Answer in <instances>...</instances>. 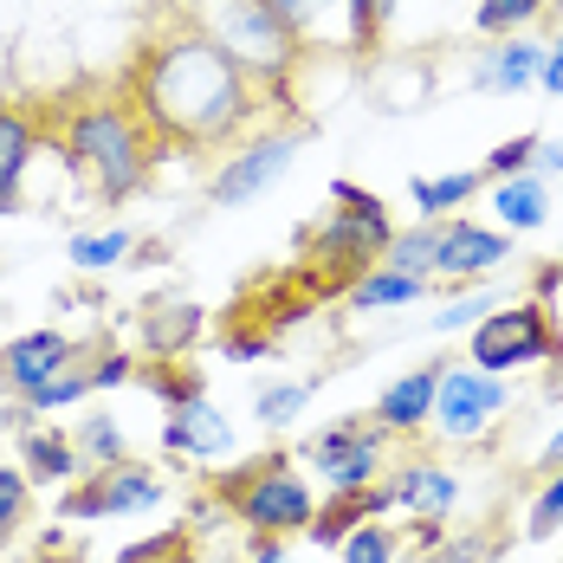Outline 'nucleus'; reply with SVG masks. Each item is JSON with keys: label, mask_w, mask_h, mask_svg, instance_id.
Returning a JSON list of instances; mask_svg holds the SVG:
<instances>
[{"label": "nucleus", "mask_w": 563, "mask_h": 563, "mask_svg": "<svg viewBox=\"0 0 563 563\" xmlns=\"http://www.w3.org/2000/svg\"><path fill=\"white\" fill-rule=\"evenodd\" d=\"M493 305H499V291H486V285H466L460 298H448V305L428 318V331H434V338H460V331H473V324H479Z\"/></svg>", "instance_id": "nucleus-31"}, {"label": "nucleus", "mask_w": 563, "mask_h": 563, "mask_svg": "<svg viewBox=\"0 0 563 563\" xmlns=\"http://www.w3.org/2000/svg\"><path fill=\"white\" fill-rule=\"evenodd\" d=\"M291 40L305 46V58H343L356 53V33H350V0H273Z\"/></svg>", "instance_id": "nucleus-17"}, {"label": "nucleus", "mask_w": 563, "mask_h": 563, "mask_svg": "<svg viewBox=\"0 0 563 563\" xmlns=\"http://www.w3.org/2000/svg\"><path fill=\"white\" fill-rule=\"evenodd\" d=\"M71 441H78V453H85V473H91V466H117V460H130L117 415H85V421L71 428Z\"/></svg>", "instance_id": "nucleus-29"}, {"label": "nucleus", "mask_w": 563, "mask_h": 563, "mask_svg": "<svg viewBox=\"0 0 563 563\" xmlns=\"http://www.w3.org/2000/svg\"><path fill=\"white\" fill-rule=\"evenodd\" d=\"M338 558L343 563H395L401 558V538H395L383 518H369V525H356V531L338 544Z\"/></svg>", "instance_id": "nucleus-34"}, {"label": "nucleus", "mask_w": 563, "mask_h": 563, "mask_svg": "<svg viewBox=\"0 0 563 563\" xmlns=\"http://www.w3.org/2000/svg\"><path fill=\"white\" fill-rule=\"evenodd\" d=\"M531 156H538V130H525V136H506V143L486 156V181H499V175H525V169H531Z\"/></svg>", "instance_id": "nucleus-38"}, {"label": "nucleus", "mask_w": 563, "mask_h": 563, "mask_svg": "<svg viewBox=\"0 0 563 563\" xmlns=\"http://www.w3.org/2000/svg\"><path fill=\"white\" fill-rule=\"evenodd\" d=\"M163 453H169V460H195V466H214V460L233 453V421H227L208 395L188 401V408H169V421H163Z\"/></svg>", "instance_id": "nucleus-15"}, {"label": "nucleus", "mask_w": 563, "mask_h": 563, "mask_svg": "<svg viewBox=\"0 0 563 563\" xmlns=\"http://www.w3.org/2000/svg\"><path fill=\"white\" fill-rule=\"evenodd\" d=\"M511 260V233L486 221H466V214H448L441 221V246H434V279L453 285H486L499 266Z\"/></svg>", "instance_id": "nucleus-11"}, {"label": "nucleus", "mask_w": 563, "mask_h": 563, "mask_svg": "<svg viewBox=\"0 0 563 563\" xmlns=\"http://www.w3.org/2000/svg\"><path fill=\"white\" fill-rule=\"evenodd\" d=\"M486 201H493V214H499L506 233H538V227L551 221V188H544V175L538 169L486 181Z\"/></svg>", "instance_id": "nucleus-20"}, {"label": "nucleus", "mask_w": 563, "mask_h": 563, "mask_svg": "<svg viewBox=\"0 0 563 563\" xmlns=\"http://www.w3.org/2000/svg\"><path fill=\"white\" fill-rule=\"evenodd\" d=\"M214 493L227 499V511L253 531V538H298L305 525H311V486L291 473V460L285 453H260V460H246L240 473H227L214 479Z\"/></svg>", "instance_id": "nucleus-5"}, {"label": "nucleus", "mask_w": 563, "mask_h": 563, "mask_svg": "<svg viewBox=\"0 0 563 563\" xmlns=\"http://www.w3.org/2000/svg\"><path fill=\"white\" fill-rule=\"evenodd\" d=\"M20 473L33 486H71L85 473V453H78V441L65 428H26L20 434Z\"/></svg>", "instance_id": "nucleus-21"}, {"label": "nucleus", "mask_w": 563, "mask_h": 563, "mask_svg": "<svg viewBox=\"0 0 563 563\" xmlns=\"http://www.w3.org/2000/svg\"><path fill=\"white\" fill-rule=\"evenodd\" d=\"M246 563H285V538H253V558Z\"/></svg>", "instance_id": "nucleus-44"}, {"label": "nucleus", "mask_w": 563, "mask_h": 563, "mask_svg": "<svg viewBox=\"0 0 563 563\" xmlns=\"http://www.w3.org/2000/svg\"><path fill=\"white\" fill-rule=\"evenodd\" d=\"M136 383L156 395L163 408H188V401H201L208 395V383H201V363H136Z\"/></svg>", "instance_id": "nucleus-25"}, {"label": "nucleus", "mask_w": 563, "mask_h": 563, "mask_svg": "<svg viewBox=\"0 0 563 563\" xmlns=\"http://www.w3.org/2000/svg\"><path fill=\"white\" fill-rule=\"evenodd\" d=\"M473 195H486V169L415 175V181H408V201H415V221H448V214H460V208H473Z\"/></svg>", "instance_id": "nucleus-22"}, {"label": "nucleus", "mask_w": 563, "mask_h": 563, "mask_svg": "<svg viewBox=\"0 0 563 563\" xmlns=\"http://www.w3.org/2000/svg\"><path fill=\"white\" fill-rule=\"evenodd\" d=\"M311 389L318 383H260V395H253V415H260V428H273V434H285V428H298L305 421V408H311Z\"/></svg>", "instance_id": "nucleus-26"}, {"label": "nucleus", "mask_w": 563, "mask_h": 563, "mask_svg": "<svg viewBox=\"0 0 563 563\" xmlns=\"http://www.w3.org/2000/svg\"><path fill=\"white\" fill-rule=\"evenodd\" d=\"M298 460L311 466V479H318L324 493H363V486H376V479L389 473V434H383L369 415H343L331 428L305 434Z\"/></svg>", "instance_id": "nucleus-9"}, {"label": "nucleus", "mask_w": 563, "mask_h": 563, "mask_svg": "<svg viewBox=\"0 0 563 563\" xmlns=\"http://www.w3.org/2000/svg\"><path fill=\"white\" fill-rule=\"evenodd\" d=\"M544 7H551V0H479V7H473V33H479V40L531 33V20H538Z\"/></svg>", "instance_id": "nucleus-28"}, {"label": "nucleus", "mask_w": 563, "mask_h": 563, "mask_svg": "<svg viewBox=\"0 0 563 563\" xmlns=\"http://www.w3.org/2000/svg\"><path fill=\"white\" fill-rule=\"evenodd\" d=\"M85 395H91V376H85V363H71L65 376H53L46 389H33L20 408H26V415H65V408H78Z\"/></svg>", "instance_id": "nucleus-33"}, {"label": "nucleus", "mask_w": 563, "mask_h": 563, "mask_svg": "<svg viewBox=\"0 0 563 563\" xmlns=\"http://www.w3.org/2000/svg\"><path fill=\"white\" fill-rule=\"evenodd\" d=\"M558 285H563V260H558V266H544V273H538V291H558Z\"/></svg>", "instance_id": "nucleus-45"}, {"label": "nucleus", "mask_w": 563, "mask_h": 563, "mask_svg": "<svg viewBox=\"0 0 563 563\" xmlns=\"http://www.w3.org/2000/svg\"><path fill=\"white\" fill-rule=\"evenodd\" d=\"M511 415V383L493 369H473L466 356L441 363V389H434V415L428 434H441L448 448H479L499 434V421Z\"/></svg>", "instance_id": "nucleus-8"}, {"label": "nucleus", "mask_w": 563, "mask_h": 563, "mask_svg": "<svg viewBox=\"0 0 563 563\" xmlns=\"http://www.w3.org/2000/svg\"><path fill=\"white\" fill-rule=\"evenodd\" d=\"M563 466V421L551 428V441H544V453H538V473H558Z\"/></svg>", "instance_id": "nucleus-43"}, {"label": "nucleus", "mask_w": 563, "mask_h": 563, "mask_svg": "<svg viewBox=\"0 0 563 563\" xmlns=\"http://www.w3.org/2000/svg\"><path fill=\"white\" fill-rule=\"evenodd\" d=\"M401 13V0H350V33H356V53H376L389 20Z\"/></svg>", "instance_id": "nucleus-36"}, {"label": "nucleus", "mask_w": 563, "mask_h": 563, "mask_svg": "<svg viewBox=\"0 0 563 563\" xmlns=\"http://www.w3.org/2000/svg\"><path fill=\"white\" fill-rule=\"evenodd\" d=\"M40 130L65 156V169L78 175L104 208L130 201L150 188V175L163 163V143L150 136V123L123 98V85H78L40 111Z\"/></svg>", "instance_id": "nucleus-2"}, {"label": "nucleus", "mask_w": 563, "mask_h": 563, "mask_svg": "<svg viewBox=\"0 0 563 563\" xmlns=\"http://www.w3.org/2000/svg\"><path fill=\"white\" fill-rule=\"evenodd\" d=\"M538 91L544 98H563V33L544 46V71H538Z\"/></svg>", "instance_id": "nucleus-41"}, {"label": "nucleus", "mask_w": 563, "mask_h": 563, "mask_svg": "<svg viewBox=\"0 0 563 563\" xmlns=\"http://www.w3.org/2000/svg\"><path fill=\"white\" fill-rule=\"evenodd\" d=\"M558 531H563V466L544 473L538 499H531V511H525V538H531V544H544V538H558Z\"/></svg>", "instance_id": "nucleus-35"}, {"label": "nucleus", "mask_w": 563, "mask_h": 563, "mask_svg": "<svg viewBox=\"0 0 563 563\" xmlns=\"http://www.w3.org/2000/svg\"><path fill=\"white\" fill-rule=\"evenodd\" d=\"M273 331H260V324H240V318H233V331H227L221 338V356L227 363H260V356H273Z\"/></svg>", "instance_id": "nucleus-39"}, {"label": "nucleus", "mask_w": 563, "mask_h": 563, "mask_svg": "<svg viewBox=\"0 0 563 563\" xmlns=\"http://www.w3.org/2000/svg\"><path fill=\"white\" fill-rule=\"evenodd\" d=\"M117 85L163 143V156H227L273 111L260 85L221 53V40L188 13V0L156 7Z\"/></svg>", "instance_id": "nucleus-1"}, {"label": "nucleus", "mask_w": 563, "mask_h": 563, "mask_svg": "<svg viewBox=\"0 0 563 563\" xmlns=\"http://www.w3.org/2000/svg\"><path fill=\"white\" fill-rule=\"evenodd\" d=\"M395 493V511H415V518H453L460 506V473L441 460H401L383 473Z\"/></svg>", "instance_id": "nucleus-18"}, {"label": "nucleus", "mask_w": 563, "mask_h": 563, "mask_svg": "<svg viewBox=\"0 0 563 563\" xmlns=\"http://www.w3.org/2000/svg\"><path fill=\"white\" fill-rule=\"evenodd\" d=\"M493 551H499V544H493L486 531H460V538H448V544L434 551V563H493Z\"/></svg>", "instance_id": "nucleus-40"}, {"label": "nucleus", "mask_w": 563, "mask_h": 563, "mask_svg": "<svg viewBox=\"0 0 563 563\" xmlns=\"http://www.w3.org/2000/svg\"><path fill=\"white\" fill-rule=\"evenodd\" d=\"M188 13L221 40V53L260 85V98L273 111H291L298 104V71L311 58L291 40V26L273 13V0H188Z\"/></svg>", "instance_id": "nucleus-3"}, {"label": "nucleus", "mask_w": 563, "mask_h": 563, "mask_svg": "<svg viewBox=\"0 0 563 563\" xmlns=\"http://www.w3.org/2000/svg\"><path fill=\"white\" fill-rule=\"evenodd\" d=\"M441 363L448 356H434V363H415L408 376H395L389 389L376 395V408H369V421L389 434V441H415V434H428V415H434V389H441Z\"/></svg>", "instance_id": "nucleus-13"}, {"label": "nucleus", "mask_w": 563, "mask_h": 563, "mask_svg": "<svg viewBox=\"0 0 563 563\" xmlns=\"http://www.w3.org/2000/svg\"><path fill=\"white\" fill-rule=\"evenodd\" d=\"M26 518H33V479L13 460V466H0V544H13Z\"/></svg>", "instance_id": "nucleus-32"}, {"label": "nucleus", "mask_w": 563, "mask_h": 563, "mask_svg": "<svg viewBox=\"0 0 563 563\" xmlns=\"http://www.w3.org/2000/svg\"><path fill=\"white\" fill-rule=\"evenodd\" d=\"M136 253V233L130 227H98V233H71V246H65V260L78 266V273H117L123 260Z\"/></svg>", "instance_id": "nucleus-24"}, {"label": "nucleus", "mask_w": 563, "mask_h": 563, "mask_svg": "<svg viewBox=\"0 0 563 563\" xmlns=\"http://www.w3.org/2000/svg\"><path fill=\"white\" fill-rule=\"evenodd\" d=\"M331 221L305 233V285L311 291H350L363 279L395 240V214L376 188H356V181H331Z\"/></svg>", "instance_id": "nucleus-4"}, {"label": "nucleus", "mask_w": 563, "mask_h": 563, "mask_svg": "<svg viewBox=\"0 0 563 563\" xmlns=\"http://www.w3.org/2000/svg\"><path fill=\"white\" fill-rule=\"evenodd\" d=\"M136 331H143V363H181V356H195V343L208 331V311L188 305V298H175V305H143Z\"/></svg>", "instance_id": "nucleus-19"}, {"label": "nucleus", "mask_w": 563, "mask_h": 563, "mask_svg": "<svg viewBox=\"0 0 563 563\" xmlns=\"http://www.w3.org/2000/svg\"><path fill=\"white\" fill-rule=\"evenodd\" d=\"M163 499H169V486H163L156 466L117 460V466L78 473V479L58 493V518H78V525H91V518H143V511H156Z\"/></svg>", "instance_id": "nucleus-10"}, {"label": "nucleus", "mask_w": 563, "mask_h": 563, "mask_svg": "<svg viewBox=\"0 0 563 563\" xmlns=\"http://www.w3.org/2000/svg\"><path fill=\"white\" fill-rule=\"evenodd\" d=\"M136 363H143V356H130V350H98V356L85 363V376H91V395H104V389H123V383H136Z\"/></svg>", "instance_id": "nucleus-37"}, {"label": "nucleus", "mask_w": 563, "mask_h": 563, "mask_svg": "<svg viewBox=\"0 0 563 563\" xmlns=\"http://www.w3.org/2000/svg\"><path fill=\"white\" fill-rule=\"evenodd\" d=\"M538 175H563V136H538V156H531Z\"/></svg>", "instance_id": "nucleus-42"}, {"label": "nucleus", "mask_w": 563, "mask_h": 563, "mask_svg": "<svg viewBox=\"0 0 563 563\" xmlns=\"http://www.w3.org/2000/svg\"><path fill=\"white\" fill-rule=\"evenodd\" d=\"M40 150H46L40 111L0 98V214H20V188H26V169L40 163Z\"/></svg>", "instance_id": "nucleus-16"}, {"label": "nucleus", "mask_w": 563, "mask_h": 563, "mask_svg": "<svg viewBox=\"0 0 563 563\" xmlns=\"http://www.w3.org/2000/svg\"><path fill=\"white\" fill-rule=\"evenodd\" d=\"M558 356H563V331L551 324V305L544 298L493 305L466 331V363L473 369H493V376H518V369H538V363H558Z\"/></svg>", "instance_id": "nucleus-6"}, {"label": "nucleus", "mask_w": 563, "mask_h": 563, "mask_svg": "<svg viewBox=\"0 0 563 563\" xmlns=\"http://www.w3.org/2000/svg\"><path fill=\"white\" fill-rule=\"evenodd\" d=\"M434 246H441V221H415V227H395L383 266H401V273H428L434 279Z\"/></svg>", "instance_id": "nucleus-27"}, {"label": "nucleus", "mask_w": 563, "mask_h": 563, "mask_svg": "<svg viewBox=\"0 0 563 563\" xmlns=\"http://www.w3.org/2000/svg\"><path fill=\"white\" fill-rule=\"evenodd\" d=\"M311 143V123L291 117V123H260L253 136H240L221 156V169L208 175V201L214 208H253L260 195H273L291 169V156Z\"/></svg>", "instance_id": "nucleus-7"}, {"label": "nucleus", "mask_w": 563, "mask_h": 563, "mask_svg": "<svg viewBox=\"0 0 563 563\" xmlns=\"http://www.w3.org/2000/svg\"><path fill=\"white\" fill-rule=\"evenodd\" d=\"M78 363V343L65 331H20V338L0 343V395L26 401L33 389H46L53 376H65Z\"/></svg>", "instance_id": "nucleus-12"}, {"label": "nucleus", "mask_w": 563, "mask_h": 563, "mask_svg": "<svg viewBox=\"0 0 563 563\" xmlns=\"http://www.w3.org/2000/svg\"><path fill=\"white\" fill-rule=\"evenodd\" d=\"M538 71H544V40L506 33V40H486V46H479L466 85H473V91H493V98H518V91L538 85Z\"/></svg>", "instance_id": "nucleus-14"}, {"label": "nucleus", "mask_w": 563, "mask_h": 563, "mask_svg": "<svg viewBox=\"0 0 563 563\" xmlns=\"http://www.w3.org/2000/svg\"><path fill=\"white\" fill-rule=\"evenodd\" d=\"M111 563H195V531H188V525H163L156 538L123 544Z\"/></svg>", "instance_id": "nucleus-30"}, {"label": "nucleus", "mask_w": 563, "mask_h": 563, "mask_svg": "<svg viewBox=\"0 0 563 563\" xmlns=\"http://www.w3.org/2000/svg\"><path fill=\"white\" fill-rule=\"evenodd\" d=\"M343 298H350V311H401V305H421L428 298V273H401V266H383L376 260Z\"/></svg>", "instance_id": "nucleus-23"}]
</instances>
